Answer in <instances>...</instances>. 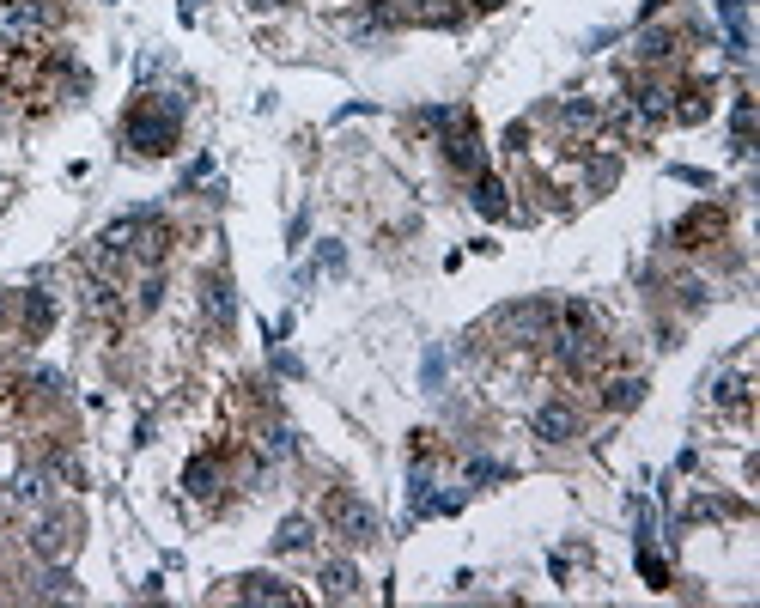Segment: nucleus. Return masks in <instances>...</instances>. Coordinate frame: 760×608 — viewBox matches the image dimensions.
<instances>
[{"instance_id": "nucleus-1", "label": "nucleus", "mask_w": 760, "mask_h": 608, "mask_svg": "<svg viewBox=\"0 0 760 608\" xmlns=\"http://www.w3.org/2000/svg\"><path fill=\"white\" fill-rule=\"evenodd\" d=\"M122 134H128V146H134V152H171V146H177V104H171V110L134 104V110H128V122H122Z\"/></svg>"}, {"instance_id": "nucleus-2", "label": "nucleus", "mask_w": 760, "mask_h": 608, "mask_svg": "<svg viewBox=\"0 0 760 608\" xmlns=\"http://www.w3.org/2000/svg\"><path fill=\"white\" fill-rule=\"evenodd\" d=\"M323 523L335 529L341 542H353V548L377 542V517H371V505H359V499H353V493H341V487L323 499Z\"/></svg>"}, {"instance_id": "nucleus-3", "label": "nucleus", "mask_w": 760, "mask_h": 608, "mask_svg": "<svg viewBox=\"0 0 760 608\" xmlns=\"http://www.w3.org/2000/svg\"><path fill=\"white\" fill-rule=\"evenodd\" d=\"M554 304H542V298H529V304H511V311H499V329L511 335V341H548V329H554Z\"/></svg>"}, {"instance_id": "nucleus-4", "label": "nucleus", "mask_w": 760, "mask_h": 608, "mask_svg": "<svg viewBox=\"0 0 760 608\" xmlns=\"http://www.w3.org/2000/svg\"><path fill=\"white\" fill-rule=\"evenodd\" d=\"M55 25L49 7H37V0H0V37H13V43H31Z\"/></svg>"}, {"instance_id": "nucleus-5", "label": "nucleus", "mask_w": 760, "mask_h": 608, "mask_svg": "<svg viewBox=\"0 0 760 608\" xmlns=\"http://www.w3.org/2000/svg\"><path fill=\"white\" fill-rule=\"evenodd\" d=\"M73 529H80V523H73V517H43L37 523V536H31V548L43 554V560H61V554H73V542H80V536H73Z\"/></svg>"}, {"instance_id": "nucleus-6", "label": "nucleus", "mask_w": 760, "mask_h": 608, "mask_svg": "<svg viewBox=\"0 0 760 608\" xmlns=\"http://www.w3.org/2000/svg\"><path fill=\"white\" fill-rule=\"evenodd\" d=\"M536 438H542V444L578 438V408H572V402H542V408H536Z\"/></svg>"}, {"instance_id": "nucleus-7", "label": "nucleus", "mask_w": 760, "mask_h": 608, "mask_svg": "<svg viewBox=\"0 0 760 608\" xmlns=\"http://www.w3.org/2000/svg\"><path fill=\"white\" fill-rule=\"evenodd\" d=\"M444 159H450L456 171H481V146H475V122H469V116H456V122H450V134H444Z\"/></svg>"}, {"instance_id": "nucleus-8", "label": "nucleus", "mask_w": 760, "mask_h": 608, "mask_svg": "<svg viewBox=\"0 0 760 608\" xmlns=\"http://www.w3.org/2000/svg\"><path fill=\"white\" fill-rule=\"evenodd\" d=\"M718 232H724V207H694L688 219L675 225V244H681V250H694L700 238H718Z\"/></svg>"}, {"instance_id": "nucleus-9", "label": "nucleus", "mask_w": 760, "mask_h": 608, "mask_svg": "<svg viewBox=\"0 0 760 608\" xmlns=\"http://www.w3.org/2000/svg\"><path fill=\"white\" fill-rule=\"evenodd\" d=\"M128 244H134V256H140V262H165V250H171V232H165V225L152 219V213H140Z\"/></svg>"}, {"instance_id": "nucleus-10", "label": "nucleus", "mask_w": 760, "mask_h": 608, "mask_svg": "<svg viewBox=\"0 0 760 608\" xmlns=\"http://www.w3.org/2000/svg\"><path fill=\"white\" fill-rule=\"evenodd\" d=\"M238 596H244V602H280V608H292V602H298V590H292V584H280V578H268V572L238 578Z\"/></svg>"}, {"instance_id": "nucleus-11", "label": "nucleus", "mask_w": 760, "mask_h": 608, "mask_svg": "<svg viewBox=\"0 0 760 608\" xmlns=\"http://www.w3.org/2000/svg\"><path fill=\"white\" fill-rule=\"evenodd\" d=\"M201 298H207V317H213L219 329H232V311H238L232 280H225V274H207V280H201Z\"/></svg>"}, {"instance_id": "nucleus-12", "label": "nucleus", "mask_w": 760, "mask_h": 608, "mask_svg": "<svg viewBox=\"0 0 760 608\" xmlns=\"http://www.w3.org/2000/svg\"><path fill=\"white\" fill-rule=\"evenodd\" d=\"M639 402H645V377H608V384H602V408L608 414H627Z\"/></svg>"}, {"instance_id": "nucleus-13", "label": "nucleus", "mask_w": 760, "mask_h": 608, "mask_svg": "<svg viewBox=\"0 0 760 608\" xmlns=\"http://www.w3.org/2000/svg\"><path fill=\"white\" fill-rule=\"evenodd\" d=\"M323 596H329V602H353V596H359V572H353L347 560H329V566H323Z\"/></svg>"}, {"instance_id": "nucleus-14", "label": "nucleus", "mask_w": 760, "mask_h": 608, "mask_svg": "<svg viewBox=\"0 0 760 608\" xmlns=\"http://www.w3.org/2000/svg\"><path fill=\"white\" fill-rule=\"evenodd\" d=\"M49 329H55V298L49 292H25V335L43 341Z\"/></svg>"}, {"instance_id": "nucleus-15", "label": "nucleus", "mask_w": 760, "mask_h": 608, "mask_svg": "<svg viewBox=\"0 0 760 608\" xmlns=\"http://www.w3.org/2000/svg\"><path fill=\"white\" fill-rule=\"evenodd\" d=\"M560 128H566V134H596V128H602V110L584 104V98H566V104H560Z\"/></svg>"}, {"instance_id": "nucleus-16", "label": "nucleus", "mask_w": 760, "mask_h": 608, "mask_svg": "<svg viewBox=\"0 0 760 608\" xmlns=\"http://www.w3.org/2000/svg\"><path fill=\"white\" fill-rule=\"evenodd\" d=\"M183 487H189L195 499H207V493L219 487V463H213V456H195V463L183 469Z\"/></svg>"}, {"instance_id": "nucleus-17", "label": "nucleus", "mask_w": 760, "mask_h": 608, "mask_svg": "<svg viewBox=\"0 0 760 608\" xmlns=\"http://www.w3.org/2000/svg\"><path fill=\"white\" fill-rule=\"evenodd\" d=\"M475 207H481L487 219H505V183L481 171V177H475Z\"/></svg>"}, {"instance_id": "nucleus-18", "label": "nucleus", "mask_w": 760, "mask_h": 608, "mask_svg": "<svg viewBox=\"0 0 760 608\" xmlns=\"http://www.w3.org/2000/svg\"><path fill=\"white\" fill-rule=\"evenodd\" d=\"M724 25H730V49L736 55H748V0H724Z\"/></svg>"}, {"instance_id": "nucleus-19", "label": "nucleus", "mask_w": 760, "mask_h": 608, "mask_svg": "<svg viewBox=\"0 0 760 608\" xmlns=\"http://www.w3.org/2000/svg\"><path fill=\"white\" fill-rule=\"evenodd\" d=\"M669 116H675V122H706V116H712V98H706L700 86H688V92H681V104H669Z\"/></svg>"}, {"instance_id": "nucleus-20", "label": "nucleus", "mask_w": 760, "mask_h": 608, "mask_svg": "<svg viewBox=\"0 0 760 608\" xmlns=\"http://www.w3.org/2000/svg\"><path fill=\"white\" fill-rule=\"evenodd\" d=\"M712 402H724V408H748V377H736V371H724L718 384H712Z\"/></svg>"}, {"instance_id": "nucleus-21", "label": "nucleus", "mask_w": 760, "mask_h": 608, "mask_svg": "<svg viewBox=\"0 0 760 608\" xmlns=\"http://www.w3.org/2000/svg\"><path fill=\"white\" fill-rule=\"evenodd\" d=\"M304 542H311V523H304V517H286L280 536H274V548H280V554H298Z\"/></svg>"}, {"instance_id": "nucleus-22", "label": "nucleus", "mask_w": 760, "mask_h": 608, "mask_svg": "<svg viewBox=\"0 0 760 608\" xmlns=\"http://www.w3.org/2000/svg\"><path fill=\"white\" fill-rule=\"evenodd\" d=\"M37 596H49V602L67 596V602H73V596H80V584H73V572H43V578H37Z\"/></svg>"}, {"instance_id": "nucleus-23", "label": "nucleus", "mask_w": 760, "mask_h": 608, "mask_svg": "<svg viewBox=\"0 0 760 608\" xmlns=\"http://www.w3.org/2000/svg\"><path fill=\"white\" fill-rule=\"evenodd\" d=\"M675 55V43H669V31H651L645 43H639V61H669Z\"/></svg>"}, {"instance_id": "nucleus-24", "label": "nucleus", "mask_w": 760, "mask_h": 608, "mask_svg": "<svg viewBox=\"0 0 760 608\" xmlns=\"http://www.w3.org/2000/svg\"><path fill=\"white\" fill-rule=\"evenodd\" d=\"M615 177H621V159H590V189H596V195L615 183Z\"/></svg>"}, {"instance_id": "nucleus-25", "label": "nucleus", "mask_w": 760, "mask_h": 608, "mask_svg": "<svg viewBox=\"0 0 760 608\" xmlns=\"http://www.w3.org/2000/svg\"><path fill=\"white\" fill-rule=\"evenodd\" d=\"M639 572H645V578H651V584H657V590H663V584H669V566H663V560H657V554H651V548H639Z\"/></svg>"}, {"instance_id": "nucleus-26", "label": "nucleus", "mask_w": 760, "mask_h": 608, "mask_svg": "<svg viewBox=\"0 0 760 608\" xmlns=\"http://www.w3.org/2000/svg\"><path fill=\"white\" fill-rule=\"evenodd\" d=\"M13 499H19V505H37V499H43V481H37V475H19V481H13Z\"/></svg>"}, {"instance_id": "nucleus-27", "label": "nucleus", "mask_w": 760, "mask_h": 608, "mask_svg": "<svg viewBox=\"0 0 760 608\" xmlns=\"http://www.w3.org/2000/svg\"><path fill=\"white\" fill-rule=\"evenodd\" d=\"M469 475H475V481H499L505 469H499V463H469Z\"/></svg>"}, {"instance_id": "nucleus-28", "label": "nucleus", "mask_w": 760, "mask_h": 608, "mask_svg": "<svg viewBox=\"0 0 760 608\" xmlns=\"http://www.w3.org/2000/svg\"><path fill=\"white\" fill-rule=\"evenodd\" d=\"M250 7H256V13H268V7H280V0H250Z\"/></svg>"}, {"instance_id": "nucleus-29", "label": "nucleus", "mask_w": 760, "mask_h": 608, "mask_svg": "<svg viewBox=\"0 0 760 608\" xmlns=\"http://www.w3.org/2000/svg\"><path fill=\"white\" fill-rule=\"evenodd\" d=\"M475 7H481V13H493V7H505V0H475Z\"/></svg>"}, {"instance_id": "nucleus-30", "label": "nucleus", "mask_w": 760, "mask_h": 608, "mask_svg": "<svg viewBox=\"0 0 760 608\" xmlns=\"http://www.w3.org/2000/svg\"><path fill=\"white\" fill-rule=\"evenodd\" d=\"M0 317H7V292H0Z\"/></svg>"}]
</instances>
